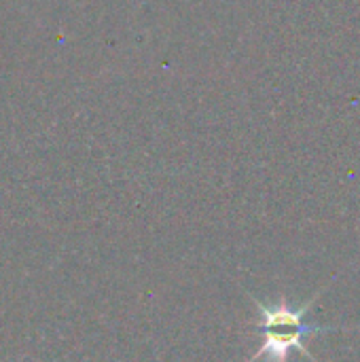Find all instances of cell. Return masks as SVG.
I'll return each mask as SVG.
<instances>
[{
	"label": "cell",
	"instance_id": "6da1fadb",
	"mask_svg": "<svg viewBox=\"0 0 360 362\" xmlns=\"http://www.w3.org/2000/svg\"><path fill=\"white\" fill-rule=\"evenodd\" d=\"M318 299V295H314L308 303H303L299 310L291 308L286 299H280L276 305H265L261 301H257L252 297V301L257 303L259 312H261V331L265 335L261 350L250 358L248 362H257L263 356H269L272 362H286L291 350H299L301 354H306L312 362H318L303 346V339L308 335H316V333H325V331H337L333 327H314V325H306L303 318L308 314V310L312 308V303Z\"/></svg>",
	"mask_w": 360,
	"mask_h": 362
}]
</instances>
